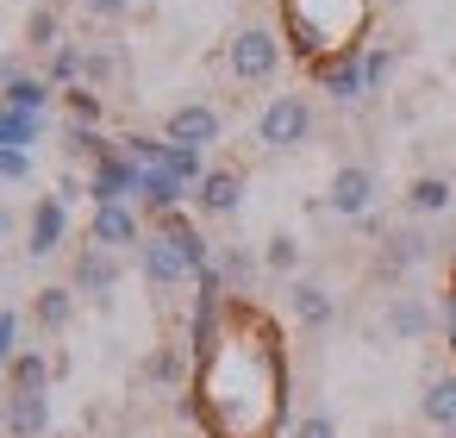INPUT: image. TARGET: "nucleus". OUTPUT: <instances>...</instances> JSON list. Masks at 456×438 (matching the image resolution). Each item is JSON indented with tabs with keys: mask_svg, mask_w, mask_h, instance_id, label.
Returning a JSON list of instances; mask_svg holds the SVG:
<instances>
[{
	"mask_svg": "<svg viewBox=\"0 0 456 438\" xmlns=\"http://www.w3.org/2000/svg\"><path fill=\"white\" fill-rule=\"evenodd\" d=\"M151 382H182V351H157L151 357Z\"/></svg>",
	"mask_w": 456,
	"mask_h": 438,
	"instance_id": "473e14b6",
	"label": "nucleus"
},
{
	"mask_svg": "<svg viewBox=\"0 0 456 438\" xmlns=\"http://www.w3.org/2000/svg\"><path fill=\"white\" fill-rule=\"evenodd\" d=\"M69 238V201L63 194H38L32 201V219H26V251L32 257H57Z\"/></svg>",
	"mask_w": 456,
	"mask_h": 438,
	"instance_id": "0eeeda50",
	"label": "nucleus"
},
{
	"mask_svg": "<svg viewBox=\"0 0 456 438\" xmlns=\"http://www.w3.org/2000/svg\"><path fill=\"white\" fill-rule=\"evenodd\" d=\"M138 182H144V169H138L126 151H113V157H101V163L88 169V201H94V207H119V201L138 194Z\"/></svg>",
	"mask_w": 456,
	"mask_h": 438,
	"instance_id": "423d86ee",
	"label": "nucleus"
},
{
	"mask_svg": "<svg viewBox=\"0 0 456 438\" xmlns=\"http://www.w3.org/2000/svg\"><path fill=\"white\" fill-rule=\"evenodd\" d=\"M387 76H394V51H381V45H362V82H369V95H375Z\"/></svg>",
	"mask_w": 456,
	"mask_h": 438,
	"instance_id": "c756f323",
	"label": "nucleus"
},
{
	"mask_svg": "<svg viewBox=\"0 0 456 438\" xmlns=\"http://www.w3.org/2000/svg\"><path fill=\"white\" fill-rule=\"evenodd\" d=\"M0 407H7V419H0V426H7V438H45V432H51V394H13V388H7V401H0Z\"/></svg>",
	"mask_w": 456,
	"mask_h": 438,
	"instance_id": "9b49d317",
	"label": "nucleus"
},
{
	"mask_svg": "<svg viewBox=\"0 0 456 438\" xmlns=\"http://www.w3.org/2000/svg\"><path fill=\"white\" fill-rule=\"evenodd\" d=\"M138 269H144V282L151 288H175V282H188L194 269H188V257H182V244L157 226V232H144V244H138Z\"/></svg>",
	"mask_w": 456,
	"mask_h": 438,
	"instance_id": "6e6552de",
	"label": "nucleus"
},
{
	"mask_svg": "<svg viewBox=\"0 0 456 438\" xmlns=\"http://www.w3.org/2000/svg\"><path fill=\"white\" fill-rule=\"evenodd\" d=\"M319 88H325L338 107H350V101H369V82H362V51L319 63Z\"/></svg>",
	"mask_w": 456,
	"mask_h": 438,
	"instance_id": "f8f14e48",
	"label": "nucleus"
},
{
	"mask_svg": "<svg viewBox=\"0 0 456 438\" xmlns=\"http://www.w3.org/2000/svg\"><path fill=\"white\" fill-rule=\"evenodd\" d=\"M138 201H144V213H157V219H169V213H182V201H188V188H182L175 176H163V169H144V182H138Z\"/></svg>",
	"mask_w": 456,
	"mask_h": 438,
	"instance_id": "a211bd4d",
	"label": "nucleus"
},
{
	"mask_svg": "<svg viewBox=\"0 0 456 438\" xmlns=\"http://www.w3.org/2000/svg\"><path fill=\"white\" fill-rule=\"evenodd\" d=\"M82 13H94V20H126L132 0H82Z\"/></svg>",
	"mask_w": 456,
	"mask_h": 438,
	"instance_id": "72a5a7b5",
	"label": "nucleus"
},
{
	"mask_svg": "<svg viewBox=\"0 0 456 438\" xmlns=\"http://www.w3.org/2000/svg\"><path fill=\"white\" fill-rule=\"evenodd\" d=\"M450 201H456V182H450V176H412V182H406V207H412L419 219L450 213Z\"/></svg>",
	"mask_w": 456,
	"mask_h": 438,
	"instance_id": "dca6fc26",
	"label": "nucleus"
},
{
	"mask_svg": "<svg viewBox=\"0 0 456 438\" xmlns=\"http://www.w3.org/2000/svg\"><path fill=\"white\" fill-rule=\"evenodd\" d=\"M0 419H7V407H0Z\"/></svg>",
	"mask_w": 456,
	"mask_h": 438,
	"instance_id": "e433bc0d",
	"label": "nucleus"
},
{
	"mask_svg": "<svg viewBox=\"0 0 456 438\" xmlns=\"http://www.w3.org/2000/svg\"><path fill=\"white\" fill-rule=\"evenodd\" d=\"M288 307H294V319H300L306 332H319V326L338 319V301H331V288H319V282H294V288H288Z\"/></svg>",
	"mask_w": 456,
	"mask_h": 438,
	"instance_id": "ddd939ff",
	"label": "nucleus"
},
{
	"mask_svg": "<svg viewBox=\"0 0 456 438\" xmlns=\"http://www.w3.org/2000/svg\"><path fill=\"white\" fill-rule=\"evenodd\" d=\"M63 138H69V157H88V169H94L101 157H113V151H119V138H107L101 126H76V120H69V132H63Z\"/></svg>",
	"mask_w": 456,
	"mask_h": 438,
	"instance_id": "4be33fe9",
	"label": "nucleus"
},
{
	"mask_svg": "<svg viewBox=\"0 0 456 438\" xmlns=\"http://www.w3.org/2000/svg\"><path fill=\"white\" fill-rule=\"evenodd\" d=\"M7 232H13V213H7V207H0V238H7Z\"/></svg>",
	"mask_w": 456,
	"mask_h": 438,
	"instance_id": "f704fd0d",
	"label": "nucleus"
},
{
	"mask_svg": "<svg viewBox=\"0 0 456 438\" xmlns=\"http://www.w3.org/2000/svg\"><path fill=\"white\" fill-rule=\"evenodd\" d=\"M51 376H57V363H51L38 344H26V351L13 357V369H7V388H13V394H51Z\"/></svg>",
	"mask_w": 456,
	"mask_h": 438,
	"instance_id": "2eb2a0df",
	"label": "nucleus"
},
{
	"mask_svg": "<svg viewBox=\"0 0 456 438\" xmlns=\"http://www.w3.org/2000/svg\"><path fill=\"white\" fill-rule=\"evenodd\" d=\"M20 351H26V344H20V313H13V307H0V376L13 369Z\"/></svg>",
	"mask_w": 456,
	"mask_h": 438,
	"instance_id": "c85d7f7f",
	"label": "nucleus"
},
{
	"mask_svg": "<svg viewBox=\"0 0 456 438\" xmlns=\"http://www.w3.org/2000/svg\"><path fill=\"white\" fill-rule=\"evenodd\" d=\"M38 132H45V120H32V113H20V107L0 101V151H32Z\"/></svg>",
	"mask_w": 456,
	"mask_h": 438,
	"instance_id": "412c9836",
	"label": "nucleus"
},
{
	"mask_svg": "<svg viewBox=\"0 0 456 438\" xmlns=\"http://www.w3.org/2000/svg\"><path fill=\"white\" fill-rule=\"evenodd\" d=\"M313 138V101L306 95H269V107L256 113V145L263 151H294Z\"/></svg>",
	"mask_w": 456,
	"mask_h": 438,
	"instance_id": "f03ea898",
	"label": "nucleus"
},
{
	"mask_svg": "<svg viewBox=\"0 0 456 438\" xmlns=\"http://www.w3.org/2000/svg\"><path fill=\"white\" fill-rule=\"evenodd\" d=\"M419 413H425V426H456V369H444V376H431L425 382V394H419Z\"/></svg>",
	"mask_w": 456,
	"mask_h": 438,
	"instance_id": "6ab92c4d",
	"label": "nucleus"
},
{
	"mask_svg": "<svg viewBox=\"0 0 456 438\" xmlns=\"http://www.w3.org/2000/svg\"><path fill=\"white\" fill-rule=\"evenodd\" d=\"M82 70H88V51L57 45V51H51V63H45V82H51V88H76V82H82Z\"/></svg>",
	"mask_w": 456,
	"mask_h": 438,
	"instance_id": "b1692460",
	"label": "nucleus"
},
{
	"mask_svg": "<svg viewBox=\"0 0 456 438\" xmlns=\"http://www.w3.org/2000/svg\"><path fill=\"white\" fill-rule=\"evenodd\" d=\"M88 244H101V251H126V244H144V219L132 213V201H119V207H94V219H88Z\"/></svg>",
	"mask_w": 456,
	"mask_h": 438,
	"instance_id": "1a4fd4ad",
	"label": "nucleus"
},
{
	"mask_svg": "<svg viewBox=\"0 0 456 438\" xmlns=\"http://www.w3.org/2000/svg\"><path fill=\"white\" fill-rule=\"evenodd\" d=\"M194 207L213 219H232L244 207V169H207V182L194 188Z\"/></svg>",
	"mask_w": 456,
	"mask_h": 438,
	"instance_id": "9d476101",
	"label": "nucleus"
},
{
	"mask_svg": "<svg viewBox=\"0 0 456 438\" xmlns=\"http://www.w3.org/2000/svg\"><path fill=\"white\" fill-rule=\"evenodd\" d=\"M32 176V151H0V182H26Z\"/></svg>",
	"mask_w": 456,
	"mask_h": 438,
	"instance_id": "2f4dec72",
	"label": "nucleus"
},
{
	"mask_svg": "<svg viewBox=\"0 0 456 438\" xmlns=\"http://www.w3.org/2000/svg\"><path fill=\"white\" fill-rule=\"evenodd\" d=\"M425 257H431V244H425L419 232H394V238H387V251H381V269H387V276H400V269H412V263H425Z\"/></svg>",
	"mask_w": 456,
	"mask_h": 438,
	"instance_id": "5701e85b",
	"label": "nucleus"
},
{
	"mask_svg": "<svg viewBox=\"0 0 456 438\" xmlns=\"http://www.w3.org/2000/svg\"><path fill=\"white\" fill-rule=\"evenodd\" d=\"M387 332H394L400 344H419V338L431 332V307H425L419 294H394V301H387Z\"/></svg>",
	"mask_w": 456,
	"mask_h": 438,
	"instance_id": "f3484780",
	"label": "nucleus"
},
{
	"mask_svg": "<svg viewBox=\"0 0 456 438\" xmlns=\"http://www.w3.org/2000/svg\"><path fill=\"white\" fill-rule=\"evenodd\" d=\"M213 269H219V282H232V288L244 294V288H250V276H256V257H244L238 244H225V251L213 257Z\"/></svg>",
	"mask_w": 456,
	"mask_h": 438,
	"instance_id": "a878e982",
	"label": "nucleus"
},
{
	"mask_svg": "<svg viewBox=\"0 0 456 438\" xmlns=\"http://www.w3.org/2000/svg\"><path fill=\"white\" fill-rule=\"evenodd\" d=\"M225 70H232V82H244V88L275 82V76H281V38H275L269 26H244V32H232V45H225Z\"/></svg>",
	"mask_w": 456,
	"mask_h": 438,
	"instance_id": "f257e3e1",
	"label": "nucleus"
},
{
	"mask_svg": "<svg viewBox=\"0 0 456 438\" xmlns=\"http://www.w3.org/2000/svg\"><path fill=\"white\" fill-rule=\"evenodd\" d=\"M263 269L294 276V269H300V238H294V232H275V238L263 244Z\"/></svg>",
	"mask_w": 456,
	"mask_h": 438,
	"instance_id": "393cba45",
	"label": "nucleus"
},
{
	"mask_svg": "<svg viewBox=\"0 0 456 438\" xmlns=\"http://www.w3.org/2000/svg\"><path fill=\"white\" fill-rule=\"evenodd\" d=\"M51 82L45 76H20V82H7V88H0V101H7V107H20V113H32V120H45V107H51Z\"/></svg>",
	"mask_w": 456,
	"mask_h": 438,
	"instance_id": "aec40b11",
	"label": "nucleus"
},
{
	"mask_svg": "<svg viewBox=\"0 0 456 438\" xmlns=\"http://www.w3.org/2000/svg\"><path fill=\"white\" fill-rule=\"evenodd\" d=\"M325 207H331L338 219H369V207H375V169H369V163H344V169H331V182H325Z\"/></svg>",
	"mask_w": 456,
	"mask_h": 438,
	"instance_id": "20e7f679",
	"label": "nucleus"
},
{
	"mask_svg": "<svg viewBox=\"0 0 456 438\" xmlns=\"http://www.w3.org/2000/svg\"><path fill=\"white\" fill-rule=\"evenodd\" d=\"M63 101H69V120H76V126H101V113H107V107H101V95H94L88 82L63 88Z\"/></svg>",
	"mask_w": 456,
	"mask_h": 438,
	"instance_id": "cd10ccee",
	"label": "nucleus"
},
{
	"mask_svg": "<svg viewBox=\"0 0 456 438\" xmlns=\"http://www.w3.org/2000/svg\"><path fill=\"white\" fill-rule=\"evenodd\" d=\"M26 45H32V51H57V45H63V26H57L51 7H32V20H26Z\"/></svg>",
	"mask_w": 456,
	"mask_h": 438,
	"instance_id": "bb28decb",
	"label": "nucleus"
},
{
	"mask_svg": "<svg viewBox=\"0 0 456 438\" xmlns=\"http://www.w3.org/2000/svg\"><path fill=\"white\" fill-rule=\"evenodd\" d=\"M119 276H126V263H119L113 251H101V244H82V251H76V269H69V288H76L82 301H113Z\"/></svg>",
	"mask_w": 456,
	"mask_h": 438,
	"instance_id": "39448f33",
	"label": "nucleus"
},
{
	"mask_svg": "<svg viewBox=\"0 0 456 438\" xmlns=\"http://www.w3.org/2000/svg\"><path fill=\"white\" fill-rule=\"evenodd\" d=\"M76 301H82V294H76L69 282H51V288H38V294H32V319H38L45 332H69Z\"/></svg>",
	"mask_w": 456,
	"mask_h": 438,
	"instance_id": "4468645a",
	"label": "nucleus"
},
{
	"mask_svg": "<svg viewBox=\"0 0 456 438\" xmlns=\"http://www.w3.org/2000/svg\"><path fill=\"white\" fill-rule=\"evenodd\" d=\"M288 438H338V419L325 413V407H313V413H300L294 419V432Z\"/></svg>",
	"mask_w": 456,
	"mask_h": 438,
	"instance_id": "7c9ffc66",
	"label": "nucleus"
},
{
	"mask_svg": "<svg viewBox=\"0 0 456 438\" xmlns=\"http://www.w3.org/2000/svg\"><path fill=\"white\" fill-rule=\"evenodd\" d=\"M219 132H225V120H219V107H207V101H182V107H169V120H163V138L182 145V151H213Z\"/></svg>",
	"mask_w": 456,
	"mask_h": 438,
	"instance_id": "7ed1b4c3",
	"label": "nucleus"
},
{
	"mask_svg": "<svg viewBox=\"0 0 456 438\" xmlns=\"http://www.w3.org/2000/svg\"><path fill=\"white\" fill-rule=\"evenodd\" d=\"M450 276H456V251H450Z\"/></svg>",
	"mask_w": 456,
	"mask_h": 438,
	"instance_id": "c9c22d12",
	"label": "nucleus"
}]
</instances>
